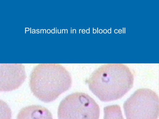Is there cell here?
Wrapping results in <instances>:
<instances>
[{
  "instance_id": "cell-1",
  "label": "cell",
  "mask_w": 159,
  "mask_h": 119,
  "mask_svg": "<svg viewBox=\"0 0 159 119\" xmlns=\"http://www.w3.org/2000/svg\"><path fill=\"white\" fill-rule=\"evenodd\" d=\"M134 77L122 64H104L95 70L85 81L89 89L101 101L122 98L132 87Z\"/></svg>"
},
{
  "instance_id": "cell-2",
  "label": "cell",
  "mask_w": 159,
  "mask_h": 119,
  "mask_svg": "<svg viewBox=\"0 0 159 119\" xmlns=\"http://www.w3.org/2000/svg\"><path fill=\"white\" fill-rule=\"evenodd\" d=\"M72 84L70 74L59 64H40L33 69L29 85L33 95L45 103L52 101L68 90Z\"/></svg>"
},
{
  "instance_id": "cell-3",
  "label": "cell",
  "mask_w": 159,
  "mask_h": 119,
  "mask_svg": "<svg viewBox=\"0 0 159 119\" xmlns=\"http://www.w3.org/2000/svg\"><path fill=\"white\" fill-rule=\"evenodd\" d=\"M100 108L87 94L75 92L65 97L57 110L58 119H99Z\"/></svg>"
},
{
  "instance_id": "cell-4",
  "label": "cell",
  "mask_w": 159,
  "mask_h": 119,
  "mask_svg": "<svg viewBox=\"0 0 159 119\" xmlns=\"http://www.w3.org/2000/svg\"><path fill=\"white\" fill-rule=\"evenodd\" d=\"M123 108L126 119H157L158 96L151 89H138L125 102Z\"/></svg>"
},
{
  "instance_id": "cell-5",
  "label": "cell",
  "mask_w": 159,
  "mask_h": 119,
  "mask_svg": "<svg viewBox=\"0 0 159 119\" xmlns=\"http://www.w3.org/2000/svg\"><path fill=\"white\" fill-rule=\"evenodd\" d=\"M26 78L22 64H0V91H10L18 88Z\"/></svg>"
},
{
  "instance_id": "cell-6",
  "label": "cell",
  "mask_w": 159,
  "mask_h": 119,
  "mask_svg": "<svg viewBox=\"0 0 159 119\" xmlns=\"http://www.w3.org/2000/svg\"><path fill=\"white\" fill-rule=\"evenodd\" d=\"M16 119H53L52 114L46 108L37 105L28 106L22 108Z\"/></svg>"
},
{
  "instance_id": "cell-7",
  "label": "cell",
  "mask_w": 159,
  "mask_h": 119,
  "mask_svg": "<svg viewBox=\"0 0 159 119\" xmlns=\"http://www.w3.org/2000/svg\"><path fill=\"white\" fill-rule=\"evenodd\" d=\"M103 119H124L120 106L112 105L104 108Z\"/></svg>"
},
{
  "instance_id": "cell-8",
  "label": "cell",
  "mask_w": 159,
  "mask_h": 119,
  "mask_svg": "<svg viewBox=\"0 0 159 119\" xmlns=\"http://www.w3.org/2000/svg\"><path fill=\"white\" fill-rule=\"evenodd\" d=\"M11 111L7 104L0 99V119H11Z\"/></svg>"
}]
</instances>
